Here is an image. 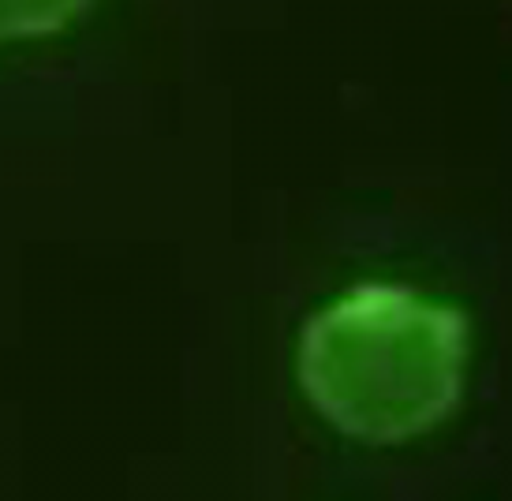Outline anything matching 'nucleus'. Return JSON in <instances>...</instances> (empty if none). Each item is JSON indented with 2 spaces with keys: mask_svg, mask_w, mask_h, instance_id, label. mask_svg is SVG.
I'll return each instance as SVG.
<instances>
[{
  "mask_svg": "<svg viewBox=\"0 0 512 501\" xmlns=\"http://www.w3.org/2000/svg\"><path fill=\"white\" fill-rule=\"evenodd\" d=\"M468 367V322L408 285L348 288L299 337V386L359 442H408L453 412Z\"/></svg>",
  "mask_w": 512,
  "mask_h": 501,
  "instance_id": "nucleus-1",
  "label": "nucleus"
},
{
  "mask_svg": "<svg viewBox=\"0 0 512 501\" xmlns=\"http://www.w3.org/2000/svg\"><path fill=\"white\" fill-rule=\"evenodd\" d=\"M86 8V0H0V45L45 38L68 27Z\"/></svg>",
  "mask_w": 512,
  "mask_h": 501,
  "instance_id": "nucleus-2",
  "label": "nucleus"
}]
</instances>
